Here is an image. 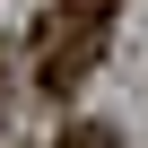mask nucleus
Wrapping results in <instances>:
<instances>
[{
  "instance_id": "nucleus-1",
  "label": "nucleus",
  "mask_w": 148,
  "mask_h": 148,
  "mask_svg": "<svg viewBox=\"0 0 148 148\" xmlns=\"http://www.w3.org/2000/svg\"><path fill=\"white\" fill-rule=\"evenodd\" d=\"M35 52H44V96H70V87L96 70V52H105V18L70 9V18H52V26L35 35Z\"/></svg>"
},
{
  "instance_id": "nucleus-2",
  "label": "nucleus",
  "mask_w": 148,
  "mask_h": 148,
  "mask_svg": "<svg viewBox=\"0 0 148 148\" xmlns=\"http://www.w3.org/2000/svg\"><path fill=\"white\" fill-rule=\"evenodd\" d=\"M61 148H122V139H113L105 122H79V131H61Z\"/></svg>"
},
{
  "instance_id": "nucleus-3",
  "label": "nucleus",
  "mask_w": 148,
  "mask_h": 148,
  "mask_svg": "<svg viewBox=\"0 0 148 148\" xmlns=\"http://www.w3.org/2000/svg\"><path fill=\"white\" fill-rule=\"evenodd\" d=\"M70 9H87V18H113V0H70Z\"/></svg>"
}]
</instances>
